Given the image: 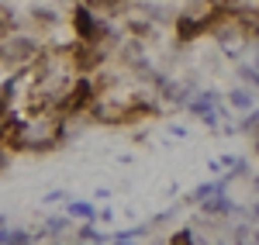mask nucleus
I'll return each instance as SVG.
<instances>
[{"instance_id": "nucleus-4", "label": "nucleus", "mask_w": 259, "mask_h": 245, "mask_svg": "<svg viewBox=\"0 0 259 245\" xmlns=\"http://www.w3.org/2000/svg\"><path fill=\"white\" fill-rule=\"evenodd\" d=\"M69 214H76V218H94V207H90V204H73V207H69Z\"/></svg>"}, {"instance_id": "nucleus-6", "label": "nucleus", "mask_w": 259, "mask_h": 245, "mask_svg": "<svg viewBox=\"0 0 259 245\" xmlns=\"http://www.w3.org/2000/svg\"><path fill=\"white\" fill-rule=\"evenodd\" d=\"M62 228H66V221H62V218H52V221H49V231H52V235H59Z\"/></svg>"}, {"instance_id": "nucleus-7", "label": "nucleus", "mask_w": 259, "mask_h": 245, "mask_svg": "<svg viewBox=\"0 0 259 245\" xmlns=\"http://www.w3.org/2000/svg\"><path fill=\"white\" fill-rule=\"evenodd\" d=\"M173 245H190V235H187V231H183V235H177V238H173Z\"/></svg>"}, {"instance_id": "nucleus-1", "label": "nucleus", "mask_w": 259, "mask_h": 245, "mask_svg": "<svg viewBox=\"0 0 259 245\" xmlns=\"http://www.w3.org/2000/svg\"><path fill=\"white\" fill-rule=\"evenodd\" d=\"M94 97H97V86L90 80H76L66 90V97L59 101V114H80V111H87L94 104Z\"/></svg>"}, {"instance_id": "nucleus-5", "label": "nucleus", "mask_w": 259, "mask_h": 245, "mask_svg": "<svg viewBox=\"0 0 259 245\" xmlns=\"http://www.w3.org/2000/svg\"><path fill=\"white\" fill-rule=\"evenodd\" d=\"M232 104H235V107H249V93H239V90H235V93H232Z\"/></svg>"}, {"instance_id": "nucleus-3", "label": "nucleus", "mask_w": 259, "mask_h": 245, "mask_svg": "<svg viewBox=\"0 0 259 245\" xmlns=\"http://www.w3.org/2000/svg\"><path fill=\"white\" fill-rule=\"evenodd\" d=\"M31 18L38 21V24H49V28H52V24H56V11H49V7H35Z\"/></svg>"}, {"instance_id": "nucleus-2", "label": "nucleus", "mask_w": 259, "mask_h": 245, "mask_svg": "<svg viewBox=\"0 0 259 245\" xmlns=\"http://www.w3.org/2000/svg\"><path fill=\"white\" fill-rule=\"evenodd\" d=\"M177 31H180V38H194V35L200 31V21H194V18H180Z\"/></svg>"}]
</instances>
